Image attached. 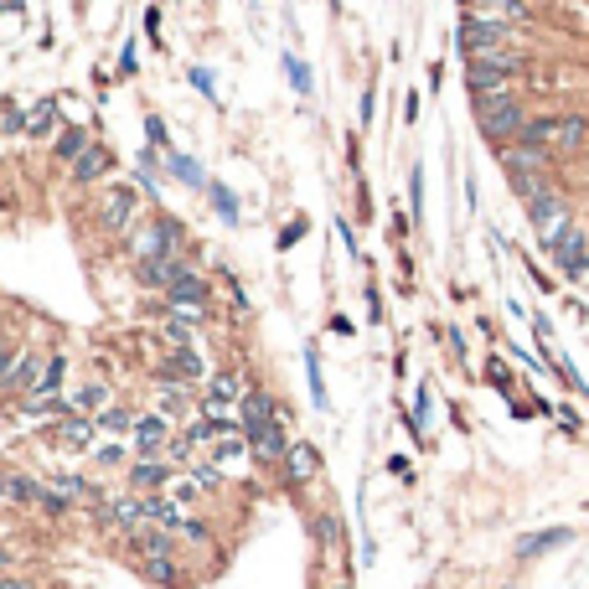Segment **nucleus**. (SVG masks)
<instances>
[{
	"mask_svg": "<svg viewBox=\"0 0 589 589\" xmlns=\"http://www.w3.org/2000/svg\"><path fill=\"white\" fill-rule=\"evenodd\" d=\"M476 124H481V135H486L491 145H512V140L522 135L527 114H522V104H517L512 88H507V93H476Z\"/></svg>",
	"mask_w": 589,
	"mask_h": 589,
	"instance_id": "obj_1",
	"label": "nucleus"
},
{
	"mask_svg": "<svg viewBox=\"0 0 589 589\" xmlns=\"http://www.w3.org/2000/svg\"><path fill=\"white\" fill-rule=\"evenodd\" d=\"M140 223V186L135 181H114L99 197V228L104 233H130Z\"/></svg>",
	"mask_w": 589,
	"mask_h": 589,
	"instance_id": "obj_2",
	"label": "nucleus"
},
{
	"mask_svg": "<svg viewBox=\"0 0 589 589\" xmlns=\"http://www.w3.org/2000/svg\"><path fill=\"white\" fill-rule=\"evenodd\" d=\"M171 305H207L212 300V279L197 269V254H181L171 279H166V290H161Z\"/></svg>",
	"mask_w": 589,
	"mask_h": 589,
	"instance_id": "obj_3",
	"label": "nucleus"
},
{
	"mask_svg": "<svg viewBox=\"0 0 589 589\" xmlns=\"http://www.w3.org/2000/svg\"><path fill=\"white\" fill-rule=\"evenodd\" d=\"M527 223H533V233H538L543 248H553V238L564 233V228L574 223V217H569V202L548 186V192H538L533 202H527Z\"/></svg>",
	"mask_w": 589,
	"mask_h": 589,
	"instance_id": "obj_4",
	"label": "nucleus"
},
{
	"mask_svg": "<svg viewBox=\"0 0 589 589\" xmlns=\"http://www.w3.org/2000/svg\"><path fill=\"white\" fill-rule=\"evenodd\" d=\"M243 372L238 367H217V372H207V383L197 388L202 398H197V409L202 414H223V409H233V403L243 398Z\"/></svg>",
	"mask_w": 589,
	"mask_h": 589,
	"instance_id": "obj_5",
	"label": "nucleus"
},
{
	"mask_svg": "<svg viewBox=\"0 0 589 589\" xmlns=\"http://www.w3.org/2000/svg\"><path fill=\"white\" fill-rule=\"evenodd\" d=\"M274 471H279V481H285L290 491H300V486H310V481L321 476V450L310 445V440H290V450L279 455Z\"/></svg>",
	"mask_w": 589,
	"mask_h": 589,
	"instance_id": "obj_6",
	"label": "nucleus"
},
{
	"mask_svg": "<svg viewBox=\"0 0 589 589\" xmlns=\"http://www.w3.org/2000/svg\"><path fill=\"white\" fill-rule=\"evenodd\" d=\"M553 264H558V274L564 279H579V274H589V233H584V223H569L564 233L553 238Z\"/></svg>",
	"mask_w": 589,
	"mask_h": 589,
	"instance_id": "obj_7",
	"label": "nucleus"
},
{
	"mask_svg": "<svg viewBox=\"0 0 589 589\" xmlns=\"http://www.w3.org/2000/svg\"><path fill=\"white\" fill-rule=\"evenodd\" d=\"M290 440H295V424H290V414H285V403H279L274 424H264L259 434H248V455H254L259 465H279V455L290 450Z\"/></svg>",
	"mask_w": 589,
	"mask_h": 589,
	"instance_id": "obj_8",
	"label": "nucleus"
},
{
	"mask_svg": "<svg viewBox=\"0 0 589 589\" xmlns=\"http://www.w3.org/2000/svg\"><path fill=\"white\" fill-rule=\"evenodd\" d=\"M274 414H279V398L264 383L243 388V398H238V434H243V440H248V434H259L264 424H274Z\"/></svg>",
	"mask_w": 589,
	"mask_h": 589,
	"instance_id": "obj_9",
	"label": "nucleus"
},
{
	"mask_svg": "<svg viewBox=\"0 0 589 589\" xmlns=\"http://www.w3.org/2000/svg\"><path fill=\"white\" fill-rule=\"evenodd\" d=\"M176 434H181V440L192 445V450H212L217 440H223V434H238V419H228V414H202V409H197Z\"/></svg>",
	"mask_w": 589,
	"mask_h": 589,
	"instance_id": "obj_10",
	"label": "nucleus"
},
{
	"mask_svg": "<svg viewBox=\"0 0 589 589\" xmlns=\"http://www.w3.org/2000/svg\"><path fill=\"white\" fill-rule=\"evenodd\" d=\"M176 429H181V424H171L161 409H155V414H140L130 445H135V455H166V445L176 440Z\"/></svg>",
	"mask_w": 589,
	"mask_h": 589,
	"instance_id": "obj_11",
	"label": "nucleus"
},
{
	"mask_svg": "<svg viewBox=\"0 0 589 589\" xmlns=\"http://www.w3.org/2000/svg\"><path fill=\"white\" fill-rule=\"evenodd\" d=\"M455 42L465 57H476V52H491V47H507L512 42V26H496V21H471L465 16L460 31H455Z\"/></svg>",
	"mask_w": 589,
	"mask_h": 589,
	"instance_id": "obj_12",
	"label": "nucleus"
},
{
	"mask_svg": "<svg viewBox=\"0 0 589 589\" xmlns=\"http://www.w3.org/2000/svg\"><path fill=\"white\" fill-rule=\"evenodd\" d=\"M42 491H47V481L16 471V465H0V502H6V507H31V512H37Z\"/></svg>",
	"mask_w": 589,
	"mask_h": 589,
	"instance_id": "obj_13",
	"label": "nucleus"
},
{
	"mask_svg": "<svg viewBox=\"0 0 589 589\" xmlns=\"http://www.w3.org/2000/svg\"><path fill=\"white\" fill-rule=\"evenodd\" d=\"M171 476H176V465H171L166 455H140V460L130 465V491H140V496H150V491H166V486H171Z\"/></svg>",
	"mask_w": 589,
	"mask_h": 589,
	"instance_id": "obj_14",
	"label": "nucleus"
},
{
	"mask_svg": "<svg viewBox=\"0 0 589 589\" xmlns=\"http://www.w3.org/2000/svg\"><path fill=\"white\" fill-rule=\"evenodd\" d=\"M124 543H130V553H135V558H161V553H176V548H181L171 527H155V522L130 527V533H124Z\"/></svg>",
	"mask_w": 589,
	"mask_h": 589,
	"instance_id": "obj_15",
	"label": "nucleus"
},
{
	"mask_svg": "<svg viewBox=\"0 0 589 589\" xmlns=\"http://www.w3.org/2000/svg\"><path fill=\"white\" fill-rule=\"evenodd\" d=\"M181 243H186V233H181V223H176V217H155V223L140 233V254L171 259V254H181Z\"/></svg>",
	"mask_w": 589,
	"mask_h": 589,
	"instance_id": "obj_16",
	"label": "nucleus"
},
{
	"mask_svg": "<svg viewBox=\"0 0 589 589\" xmlns=\"http://www.w3.org/2000/svg\"><path fill=\"white\" fill-rule=\"evenodd\" d=\"M52 440L62 450H93V445H99V424H93L88 414H62L52 424Z\"/></svg>",
	"mask_w": 589,
	"mask_h": 589,
	"instance_id": "obj_17",
	"label": "nucleus"
},
{
	"mask_svg": "<svg viewBox=\"0 0 589 589\" xmlns=\"http://www.w3.org/2000/svg\"><path fill=\"white\" fill-rule=\"evenodd\" d=\"M465 16L471 21H496V26H517L527 21V0H465Z\"/></svg>",
	"mask_w": 589,
	"mask_h": 589,
	"instance_id": "obj_18",
	"label": "nucleus"
},
{
	"mask_svg": "<svg viewBox=\"0 0 589 589\" xmlns=\"http://www.w3.org/2000/svg\"><path fill=\"white\" fill-rule=\"evenodd\" d=\"M496 155H502V166H507V171H543V176H548V161H553V155H548L543 145H522V140L496 145Z\"/></svg>",
	"mask_w": 589,
	"mask_h": 589,
	"instance_id": "obj_19",
	"label": "nucleus"
},
{
	"mask_svg": "<svg viewBox=\"0 0 589 589\" xmlns=\"http://www.w3.org/2000/svg\"><path fill=\"white\" fill-rule=\"evenodd\" d=\"M62 403H68V414H104L109 403H114V393H109V383H78L73 393H62Z\"/></svg>",
	"mask_w": 589,
	"mask_h": 589,
	"instance_id": "obj_20",
	"label": "nucleus"
},
{
	"mask_svg": "<svg viewBox=\"0 0 589 589\" xmlns=\"http://www.w3.org/2000/svg\"><path fill=\"white\" fill-rule=\"evenodd\" d=\"M114 171V150L109 145H99V140H93L83 155H78V161H73V181L78 186H88V181H104Z\"/></svg>",
	"mask_w": 589,
	"mask_h": 589,
	"instance_id": "obj_21",
	"label": "nucleus"
},
{
	"mask_svg": "<svg viewBox=\"0 0 589 589\" xmlns=\"http://www.w3.org/2000/svg\"><path fill=\"white\" fill-rule=\"evenodd\" d=\"M57 130H62V124H57V104H52V99L31 104L26 119H21V135H26V140H57Z\"/></svg>",
	"mask_w": 589,
	"mask_h": 589,
	"instance_id": "obj_22",
	"label": "nucleus"
},
{
	"mask_svg": "<svg viewBox=\"0 0 589 589\" xmlns=\"http://www.w3.org/2000/svg\"><path fill=\"white\" fill-rule=\"evenodd\" d=\"M564 543H574V527H543V533L517 538V558H538V553H553V548H564Z\"/></svg>",
	"mask_w": 589,
	"mask_h": 589,
	"instance_id": "obj_23",
	"label": "nucleus"
},
{
	"mask_svg": "<svg viewBox=\"0 0 589 589\" xmlns=\"http://www.w3.org/2000/svg\"><path fill=\"white\" fill-rule=\"evenodd\" d=\"M140 574L161 589H186V574L176 564V553H161V558H140Z\"/></svg>",
	"mask_w": 589,
	"mask_h": 589,
	"instance_id": "obj_24",
	"label": "nucleus"
},
{
	"mask_svg": "<svg viewBox=\"0 0 589 589\" xmlns=\"http://www.w3.org/2000/svg\"><path fill=\"white\" fill-rule=\"evenodd\" d=\"M42 352H16V367H11V398H26L31 388H37V378H42Z\"/></svg>",
	"mask_w": 589,
	"mask_h": 589,
	"instance_id": "obj_25",
	"label": "nucleus"
},
{
	"mask_svg": "<svg viewBox=\"0 0 589 589\" xmlns=\"http://www.w3.org/2000/svg\"><path fill=\"white\" fill-rule=\"evenodd\" d=\"M88 145H93V135L83 130V124H68V130H57V140H52V155H57V161H68V166H73V161H78V155H83Z\"/></svg>",
	"mask_w": 589,
	"mask_h": 589,
	"instance_id": "obj_26",
	"label": "nucleus"
},
{
	"mask_svg": "<svg viewBox=\"0 0 589 589\" xmlns=\"http://www.w3.org/2000/svg\"><path fill=\"white\" fill-rule=\"evenodd\" d=\"M181 471L192 476V481H197L202 491H223V481H228V476H223V465H217L212 455H192V460L181 465Z\"/></svg>",
	"mask_w": 589,
	"mask_h": 589,
	"instance_id": "obj_27",
	"label": "nucleus"
},
{
	"mask_svg": "<svg viewBox=\"0 0 589 589\" xmlns=\"http://www.w3.org/2000/svg\"><path fill=\"white\" fill-rule=\"evenodd\" d=\"M47 486H57L62 496H68V502L78 507V502H93V496H99V491H93V481L88 476H78V471H52V481Z\"/></svg>",
	"mask_w": 589,
	"mask_h": 589,
	"instance_id": "obj_28",
	"label": "nucleus"
},
{
	"mask_svg": "<svg viewBox=\"0 0 589 589\" xmlns=\"http://www.w3.org/2000/svg\"><path fill=\"white\" fill-rule=\"evenodd\" d=\"M465 83H471V93H507L512 88V78L486 68V62H471V68H465Z\"/></svg>",
	"mask_w": 589,
	"mask_h": 589,
	"instance_id": "obj_29",
	"label": "nucleus"
},
{
	"mask_svg": "<svg viewBox=\"0 0 589 589\" xmlns=\"http://www.w3.org/2000/svg\"><path fill=\"white\" fill-rule=\"evenodd\" d=\"M93 424H99V434H114V440H130L135 434V414L119 409V403H109L104 414H93Z\"/></svg>",
	"mask_w": 589,
	"mask_h": 589,
	"instance_id": "obj_30",
	"label": "nucleus"
},
{
	"mask_svg": "<svg viewBox=\"0 0 589 589\" xmlns=\"http://www.w3.org/2000/svg\"><path fill=\"white\" fill-rule=\"evenodd\" d=\"M305 378H310V403H316V409H331L326 372H321V352H316V347H305Z\"/></svg>",
	"mask_w": 589,
	"mask_h": 589,
	"instance_id": "obj_31",
	"label": "nucleus"
},
{
	"mask_svg": "<svg viewBox=\"0 0 589 589\" xmlns=\"http://www.w3.org/2000/svg\"><path fill=\"white\" fill-rule=\"evenodd\" d=\"M166 171L181 181V186H207V176H202V166L192 161V155H181V150H171L166 145Z\"/></svg>",
	"mask_w": 589,
	"mask_h": 589,
	"instance_id": "obj_32",
	"label": "nucleus"
},
{
	"mask_svg": "<svg viewBox=\"0 0 589 589\" xmlns=\"http://www.w3.org/2000/svg\"><path fill=\"white\" fill-rule=\"evenodd\" d=\"M429 409H434V388L419 383V388H414V414H409V434H414V440H424V429H429Z\"/></svg>",
	"mask_w": 589,
	"mask_h": 589,
	"instance_id": "obj_33",
	"label": "nucleus"
},
{
	"mask_svg": "<svg viewBox=\"0 0 589 589\" xmlns=\"http://www.w3.org/2000/svg\"><path fill=\"white\" fill-rule=\"evenodd\" d=\"M166 496H176V502H181L186 512H192V507L202 502V496H207V491H202V486H197L192 476H186V471H176V476H171V486H166Z\"/></svg>",
	"mask_w": 589,
	"mask_h": 589,
	"instance_id": "obj_34",
	"label": "nucleus"
},
{
	"mask_svg": "<svg viewBox=\"0 0 589 589\" xmlns=\"http://www.w3.org/2000/svg\"><path fill=\"white\" fill-rule=\"evenodd\" d=\"M243 455H248V440H243V434H223V440L212 445V460H217V465H233V471H238Z\"/></svg>",
	"mask_w": 589,
	"mask_h": 589,
	"instance_id": "obj_35",
	"label": "nucleus"
},
{
	"mask_svg": "<svg viewBox=\"0 0 589 589\" xmlns=\"http://www.w3.org/2000/svg\"><path fill=\"white\" fill-rule=\"evenodd\" d=\"M207 192H212V207H217V217H223V223L233 228V223H238V197L228 192V186H223V181H212V186H207Z\"/></svg>",
	"mask_w": 589,
	"mask_h": 589,
	"instance_id": "obj_36",
	"label": "nucleus"
},
{
	"mask_svg": "<svg viewBox=\"0 0 589 589\" xmlns=\"http://www.w3.org/2000/svg\"><path fill=\"white\" fill-rule=\"evenodd\" d=\"M181 538H186V543H197V548H202V543H212L207 522H202V517H192V512H186V517L176 522V543H181Z\"/></svg>",
	"mask_w": 589,
	"mask_h": 589,
	"instance_id": "obj_37",
	"label": "nucleus"
},
{
	"mask_svg": "<svg viewBox=\"0 0 589 589\" xmlns=\"http://www.w3.org/2000/svg\"><path fill=\"white\" fill-rule=\"evenodd\" d=\"M21 119H26V109H21L16 99H0V140H6V135H21Z\"/></svg>",
	"mask_w": 589,
	"mask_h": 589,
	"instance_id": "obj_38",
	"label": "nucleus"
},
{
	"mask_svg": "<svg viewBox=\"0 0 589 589\" xmlns=\"http://www.w3.org/2000/svg\"><path fill=\"white\" fill-rule=\"evenodd\" d=\"M486 383H491L496 393H512V383H517V378H512V367H507L502 357H491V362H486Z\"/></svg>",
	"mask_w": 589,
	"mask_h": 589,
	"instance_id": "obj_39",
	"label": "nucleus"
},
{
	"mask_svg": "<svg viewBox=\"0 0 589 589\" xmlns=\"http://www.w3.org/2000/svg\"><path fill=\"white\" fill-rule=\"evenodd\" d=\"M285 73H290V83H295V93H300V99H310V88H316V83H310V68H305V62L290 52L285 57Z\"/></svg>",
	"mask_w": 589,
	"mask_h": 589,
	"instance_id": "obj_40",
	"label": "nucleus"
},
{
	"mask_svg": "<svg viewBox=\"0 0 589 589\" xmlns=\"http://www.w3.org/2000/svg\"><path fill=\"white\" fill-rule=\"evenodd\" d=\"M16 352H21V347L0 341V398H11V367H16Z\"/></svg>",
	"mask_w": 589,
	"mask_h": 589,
	"instance_id": "obj_41",
	"label": "nucleus"
},
{
	"mask_svg": "<svg viewBox=\"0 0 589 589\" xmlns=\"http://www.w3.org/2000/svg\"><path fill=\"white\" fill-rule=\"evenodd\" d=\"M522 269H527V279H533V285H538L543 295H553V290H558V279H553V274H548L543 264H533V259H522Z\"/></svg>",
	"mask_w": 589,
	"mask_h": 589,
	"instance_id": "obj_42",
	"label": "nucleus"
},
{
	"mask_svg": "<svg viewBox=\"0 0 589 589\" xmlns=\"http://www.w3.org/2000/svg\"><path fill=\"white\" fill-rule=\"evenodd\" d=\"M124 455H130L124 445H93V460H99V465H109V471H119V465H124Z\"/></svg>",
	"mask_w": 589,
	"mask_h": 589,
	"instance_id": "obj_43",
	"label": "nucleus"
},
{
	"mask_svg": "<svg viewBox=\"0 0 589 589\" xmlns=\"http://www.w3.org/2000/svg\"><path fill=\"white\" fill-rule=\"evenodd\" d=\"M316 543H321V548L341 543V522H336V517H316Z\"/></svg>",
	"mask_w": 589,
	"mask_h": 589,
	"instance_id": "obj_44",
	"label": "nucleus"
},
{
	"mask_svg": "<svg viewBox=\"0 0 589 589\" xmlns=\"http://www.w3.org/2000/svg\"><path fill=\"white\" fill-rule=\"evenodd\" d=\"M145 135H150V150H166V145H171V135H166L161 114H150V119H145Z\"/></svg>",
	"mask_w": 589,
	"mask_h": 589,
	"instance_id": "obj_45",
	"label": "nucleus"
},
{
	"mask_svg": "<svg viewBox=\"0 0 589 589\" xmlns=\"http://www.w3.org/2000/svg\"><path fill=\"white\" fill-rule=\"evenodd\" d=\"M305 233H310V223H305V217H295V223H285V228H279V248H295Z\"/></svg>",
	"mask_w": 589,
	"mask_h": 589,
	"instance_id": "obj_46",
	"label": "nucleus"
},
{
	"mask_svg": "<svg viewBox=\"0 0 589 589\" xmlns=\"http://www.w3.org/2000/svg\"><path fill=\"white\" fill-rule=\"evenodd\" d=\"M533 336H538V352H548V347H553V321L543 316V310L533 316Z\"/></svg>",
	"mask_w": 589,
	"mask_h": 589,
	"instance_id": "obj_47",
	"label": "nucleus"
},
{
	"mask_svg": "<svg viewBox=\"0 0 589 589\" xmlns=\"http://www.w3.org/2000/svg\"><path fill=\"white\" fill-rule=\"evenodd\" d=\"M409 207H414V217H424V171H414V181H409Z\"/></svg>",
	"mask_w": 589,
	"mask_h": 589,
	"instance_id": "obj_48",
	"label": "nucleus"
},
{
	"mask_svg": "<svg viewBox=\"0 0 589 589\" xmlns=\"http://www.w3.org/2000/svg\"><path fill=\"white\" fill-rule=\"evenodd\" d=\"M223 285H228V300H233V310H238V316H243V310H248V295H243V285H238V279H233V274H223Z\"/></svg>",
	"mask_w": 589,
	"mask_h": 589,
	"instance_id": "obj_49",
	"label": "nucleus"
},
{
	"mask_svg": "<svg viewBox=\"0 0 589 589\" xmlns=\"http://www.w3.org/2000/svg\"><path fill=\"white\" fill-rule=\"evenodd\" d=\"M367 321H372V326H378V321H383V295H378V285H372V290H367Z\"/></svg>",
	"mask_w": 589,
	"mask_h": 589,
	"instance_id": "obj_50",
	"label": "nucleus"
},
{
	"mask_svg": "<svg viewBox=\"0 0 589 589\" xmlns=\"http://www.w3.org/2000/svg\"><path fill=\"white\" fill-rule=\"evenodd\" d=\"M553 414H558V424H564L569 434H579V429H584V419H579L574 409H553Z\"/></svg>",
	"mask_w": 589,
	"mask_h": 589,
	"instance_id": "obj_51",
	"label": "nucleus"
},
{
	"mask_svg": "<svg viewBox=\"0 0 589 589\" xmlns=\"http://www.w3.org/2000/svg\"><path fill=\"white\" fill-rule=\"evenodd\" d=\"M336 233H341V243H347V254L357 259V238H352V228H347V217H336Z\"/></svg>",
	"mask_w": 589,
	"mask_h": 589,
	"instance_id": "obj_52",
	"label": "nucleus"
},
{
	"mask_svg": "<svg viewBox=\"0 0 589 589\" xmlns=\"http://www.w3.org/2000/svg\"><path fill=\"white\" fill-rule=\"evenodd\" d=\"M192 88H202L207 99H212V73H207V68H192Z\"/></svg>",
	"mask_w": 589,
	"mask_h": 589,
	"instance_id": "obj_53",
	"label": "nucleus"
},
{
	"mask_svg": "<svg viewBox=\"0 0 589 589\" xmlns=\"http://www.w3.org/2000/svg\"><path fill=\"white\" fill-rule=\"evenodd\" d=\"M450 352H455V357H460V362H465V352H471V347H465V331H460V326H455V331H450Z\"/></svg>",
	"mask_w": 589,
	"mask_h": 589,
	"instance_id": "obj_54",
	"label": "nucleus"
},
{
	"mask_svg": "<svg viewBox=\"0 0 589 589\" xmlns=\"http://www.w3.org/2000/svg\"><path fill=\"white\" fill-rule=\"evenodd\" d=\"M0 589H37V584L21 579V574H0Z\"/></svg>",
	"mask_w": 589,
	"mask_h": 589,
	"instance_id": "obj_55",
	"label": "nucleus"
},
{
	"mask_svg": "<svg viewBox=\"0 0 589 589\" xmlns=\"http://www.w3.org/2000/svg\"><path fill=\"white\" fill-rule=\"evenodd\" d=\"M326 326H331V331H336V336H352V331H357V326H352V321H347V316H331V321H326Z\"/></svg>",
	"mask_w": 589,
	"mask_h": 589,
	"instance_id": "obj_56",
	"label": "nucleus"
},
{
	"mask_svg": "<svg viewBox=\"0 0 589 589\" xmlns=\"http://www.w3.org/2000/svg\"><path fill=\"white\" fill-rule=\"evenodd\" d=\"M0 569H11V548H0Z\"/></svg>",
	"mask_w": 589,
	"mask_h": 589,
	"instance_id": "obj_57",
	"label": "nucleus"
},
{
	"mask_svg": "<svg viewBox=\"0 0 589 589\" xmlns=\"http://www.w3.org/2000/svg\"><path fill=\"white\" fill-rule=\"evenodd\" d=\"M326 589H352V584H326Z\"/></svg>",
	"mask_w": 589,
	"mask_h": 589,
	"instance_id": "obj_58",
	"label": "nucleus"
}]
</instances>
